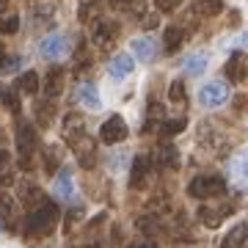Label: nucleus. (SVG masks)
<instances>
[{
	"label": "nucleus",
	"mask_w": 248,
	"mask_h": 248,
	"mask_svg": "<svg viewBox=\"0 0 248 248\" xmlns=\"http://www.w3.org/2000/svg\"><path fill=\"white\" fill-rule=\"evenodd\" d=\"M119 31H122V28H119V22H113V19L97 17L94 22H91V39H94V45H99V47L113 45Z\"/></svg>",
	"instance_id": "nucleus-6"
},
{
	"label": "nucleus",
	"mask_w": 248,
	"mask_h": 248,
	"mask_svg": "<svg viewBox=\"0 0 248 248\" xmlns=\"http://www.w3.org/2000/svg\"><path fill=\"white\" fill-rule=\"evenodd\" d=\"M17 91H19V94H28V97H33L36 91H39V75H36V72H25V75H19Z\"/></svg>",
	"instance_id": "nucleus-23"
},
{
	"label": "nucleus",
	"mask_w": 248,
	"mask_h": 248,
	"mask_svg": "<svg viewBox=\"0 0 248 248\" xmlns=\"http://www.w3.org/2000/svg\"><path fill=\"white\" fill-rule=\"evenodd\" d=\"M155 3H157L160 11H177L182 0H155Z\"/></svg>",
	"instance_id": "nucleus-33"
},
{
	"label": "nucleus",
	"mask_w": 248,
	"mask_h": 248,
	"mask_svg": "<svg viewBox=\"0 0 248 248\" xmlns=\"http://www.w3.org/2000/svg\"><path fill=\"white\" fill-rule=\"evenodd\" d=\"M17 149H19V163L22 169H31V160L39 152V133H36L33 124L22 122L17 127Z\"/></svg>",
	"instance_id": "nucleus-3"
},
{
	"label": "nucleus",
	"mask_w": 248,
	"mask_h": 248,
	"mask_svg": "<svg viewBox=\"0 0 248 248\" xmlns=\"http://www.w3.org/2000/svg\"><path fill=\"white\" fill-rule=\"evenodd\" d=\"M234 207L232 204H202L199 207V221L204 223V226H210V229H215V226H221V221L226 218V215L232 213Z\"/></svg>",
	"instance_id": "nucleus-10"
},
{
	"label": "nucleus",
	"mask_w": 248,
	"mask_h": 248,
	"mask_svg": "<svg viewBox=\"0 0 248 248\" xmlns=\"http://www.w3.org/2000/svg\"><path fill=\"white\" fill-rule=\"evenodd\" d=\"M133 53L141 58V61H155L160 55V47L155 39H146V36H141V39H133Z\"/></svg>",
	"instance_id": "nucleus-19"
},
{
	"label": "nucleus",
	"mask_w": 248,
	"mask_h": 248,
	"mask_svg": "<svg viewBox=\"0 0 248 248\" xmlns=\"http://www.w3.org/2000/svg\"><path fill=\"white\" fill-rule=\"evenodd\" d=\"M55 223H58V204L55 202H42L39 207H33V210L25 215L22 232H25V237H31V240L47 237V234L55 229Z\"/></svg>",
	"instance_id": "nucleus-1"
},
{
	"label": "nucleus",
	"mask_w": 248,
	"mask_h": 248,
	"mask_svg": "<svg viewBox=\"0 0 248 248\" xmlns=\"http://www.w3.org/2000/svg\"><path fill=\"white\" fill-rule=\"evenodd\" d=\"M185 127H187L185 116H179V119H166V122L160 124V133L166 135V138H174V135H179Z\"/></svg>",
	"instance_id": "nucleus-25"
},
{
	"label": "nucleus",
	"mask_w": 248,
	"mask_h": 248,
	"mask_svg": "<svg viewBox=\"0 0 248 248\" xmlns=\"http://www.w3.org/2000/svg\"><path fill=\"white\" fill-rule=\"evenodd\" d=\"M155 163H157L160 169H177L179 166V152L177 146H171V143H163L155 155Z\"/></svg>",
	"instance_id": "nucleus-20"
},
{
	"label": "nucleus",
	"mask_w": 248,
	"mask_h": 248,
	"mask_svg": "<svg viewBox=\"0 0 248 248\" xmlns=\"http://www.w3.org/2000/svg\"><path fill=\"white\" fill-rule=\"evenodd\" d=\"M160 119H163V108L157 105V102H149V110H146V122H143V133H152L155 127L160 124Z\"/></svg>",
	"instance_id": "nucleus-28"
},
{
	"label": "nucleus",
	"mask_w": 248,
	"mask_h": 248,
	"mask_svg": "<svg viewBox=\"0 0 248 248\" xmlns=\"http://www.w3.org/2000/svg\"><path fill=\"white\" fill-rule=\"evenodd\" d=\"M78 102L86 108V110H99V108H102V99H99L97 86H94V83H83L78 89Z\"/></svg>",
	"instance_id": "nucleus-17"
},
{
	"label": "nucleus",
	"mask_w": 248,
	"mask_h": 248,
	"mask_svg": "<svg viewBox=\"0 0 248 248\" xmlns=\"http://www.w3.org/2000/svg\"><path fill=\"white\" fill-rule=\"evenodd\" d=\"M152 163L155 160L149 155H135L133 157V169H130V187H143L146 179H149V171H152Z\"/></svg>",
	"instance_id": "nucleus-11"
},
{
	"label": "nucleus",
	"mask_w": 248,
	"mask_h": 248,
	"mask_svg": "<svg viewBox=\"0 0 248 248\" xmlns=\"http://www.w3.org/2000/svg\"><path fill=\"white\" fill-rule=\"evenodd\" d=\"M17 31H19V17L17 14H3V17H0V33L11 36V33H17Z\"/></svg>",
	"instance_id": "nucleus-30"
},
{
	"label": "nucleus",
	"mask_w": 248,
	"mask_h": 248,
	"mask_svg": "<svg viewBox=\"0 0 248 248\" xmlns=\"http://www.w3.org/2000/svg\"><path fill=\"white\" fill-rule=\"evenodd\" d=\"M221 248H248V223H234L221 240Z\"/></svg>",
	"instance_id": "nucleus-15"
},
{
	"label": "nucleus",
	"mask_w": 248,
	"mask_h": 248,
	"mask_svg": "<svg viewBox=\"0 0 248 248\" xmlns=\"http://www.w3.org/2000/svg\"><path fill=\"white\" fill-rule=\"evenodd\" d=\"M36 116H39V122L47 127V124H50V119H53V99H50L47 105H45V102H39V105H36Z\"/></svg>",
	"instance_id": "nucleus-31"
},
{
	"label": "nucleus",
	"mask_w": 248,
	"mask_h": 248,
	"mask_svg": "<svg viewBox=\"0 0 248 248\" xmlns=\"http://www.w3.org/2000/svg\"><path fill=\"white\" fill-rule=\"evenodd\" d=\"M6 163H9V152H6V149H0V169H3Z\"/></svg>",
	"instance_id": "nucleus-37"
},
{
	"label": "nucleus",
	"mask_w": 248,
	"mask_h": 248,
	"mask_svg": "<svg viewBox=\"0 0 248 248\" xmlns=\"http://www.w3.org/2000/svg\"><path fill=\"white\" fill-rule=\"evenodd\" d=\"M226 99H229V86L221 83V80H213V83H207V86L199 91V102H202L204 108H221Z\"/></svg>",
	"instance_id": "nucleus-7"
},
{
	"label": "nucleus",
	"mask_w": 248,
	"mask_h": 248,
	"mask_svg": "<svg viewBox=\"0 0 248 248\" xmlns=\"http://www.w3.org/2000/svg\"><path fill=\"white\" fill-rule=\"evenodd\" d=\"M223 9V0H196L193 3V14L199 17H215Z\"/></svg>",
	"instance_id": "nucleus-24"
},
{
	"label": "nucleus",
	"mask_w": 248,
	"mask_h": 248,
	"mask_svg": "<svg viewBox=\"0 0 248 248\" xmlns=\"http://www.w3.org/2000/svg\"><path fill=\"white\" fill-rule=\"evenodd\" d=\"M248 75V55L246 53H234L226 61V78L232 80V83H243Z\"/></svg>",
	"instance_id": "nucleus-14"
},
{
	"label": "nucleus",
	"mask_w": 248,
	"mask_h": 248,
	"mask_svg": "<svg viewBox=\"0 0 248 248\" xmlns=\"http://www.w3.org/2000/svg\"><path fill=\"white\" fill-rule=\"evenodd\" d=\"M234 45H237V47H248V31H243V33L234 39Z\"/></svg>",
	"instance_id": "nucleus-35"
},
{
	"label": "nucleus",
	"mask_w": 248,
	"mask_h": 248,
	"mask_svg": "<svg viewBox=\"0 0 248 248\" xmlns=\"http://www.w3.org/2000/svg\"><path fill=\"white\" fill-rule=\"evenodd\" d=\"M182 42H185V28H179V25H171L166 31V36H163L166 53H177L179 47H182Z\"/></svg>",
	"instance_id": "nucleus-21"
},
{
	"label": "nucleus",
	"mask_w": 248,
	"mask_h": 248,
	"mask_svg": "<svg viewBox=\"0 0 248 248\" xmlns=\"http://www.w3.org/2000/svg\"><path fill=\"white\" fill-rule=\"evenodd\" d=\"M0 102L9 108L11 113H19V97L17 89H9V86H0Z\"/></svg>",
	"instance_id": "nucleus-27"
},
{
	"label": "nucleus",
	"mask_w": 248,
	"mask_h": 248,
	"mask_svg": "<svg viewBox=\"0 0 248 248\" xmlns=\"http://www.w3.org/2000/svg\"><path fill=\"white\" fill-rule=\"evenodd\" d=\"M58 169H61L58 146H47L45 149V174H58Z\"/></svg>",
	"instance_id": "nucleus-26"
},
{
	"label": "nucleus",
	"mask_w": 248,
	"mask_h": 248,
	"mask_svg": "<svg viewBox=\"0 0 248 248\" xmlns=\"http://www.w3.org/2000/svg\"><path fill=\"white\" fill-rule=\"evenodd\" d=\"M19 66V55H11V58H6V61H3V66H0V69L3 72H14Z\"/></svg>",
	"instance_id": "nucleus-34"
},
{
	"label": "nucleus",
	"mask_w": 248,
	"mask_h": 248,
	"mask_svg": "<svg viewBox=\"0 0 248 248\" xmlns=\"http://www.w3.org/2000/svg\"><path fill=\"white\" fill-rule=\"evenodd\" d=\"M127 248H157V243H149L146 240V243H133V246H127Z\"/></svg>",
	"instance_id": "nucleus-36"
},
{
	"label": "nucleus",
	"mask_w": 248,
	"mask_h": 248,
	"mask_svg": "<svg viewBox=\"0 0 248 248\" xmlns=\"http://www.w3.org/2000/svg\"><path fill=\"white\" fill-rule=\"evenodd\" d=\"M53 193H55V199H61V202H69V199H72V193H75V185H72V171H69V169H58V177H55Z\"/></svg>",
	"instance_id": "nucleus-16"
},
{
	"label": "nucleus",
	"mask_w": 248,
	"mask_h": 248,
	"mask_svg": "<svg viewBox=\"0 0 248 248\" xmlns=\"http://www.w3.org/2000/svg\"><path fill=\"white\" fill-rule=\"evenodd\" d=\"M207 63H210V55H207V53H193V55H187L185 72H187V75H193V78H199V75H204Z\"/></svg>",
	"instance_id": "nucleus-22"
},
{
	"label": "nucleus",
	"mask_w": 248,
	"mask_h": 248,
	"mask_svg": "<svg viewBox=\"0 0 248 248\" xmlns=\"http://www.w3.org/2000/svg\"><path fill=\"white\" fill-rule=\"evenodd\" d=\"M80 248H99L97 243H89V246H80Z\"/></svg>",
	"instance_id": "nucleus-38"
},
{
	"label": "nucleus",
	"mask_w": 248,
	"mask_h": 248,
	"mask_svg": "<svg viewBox=\"0 0 248 248\" xmlns=\"http://www.w3.org/2000/svg\"><path fill=\"white\" fill-rule=\"evenodd\" d=\"M72 50L69 39L63 33H50L45 36V42L39 45V53H42V58H47V61H61V58H66Z\"/></svg>",
	"instance_id": "nucleus-4"
},
{
	"label": "nucleus",
	"mask_w": 248,
	"mask_h": 248,
	"mask_svg": "<svg viewBox=\"0 0 248 248\" xmlns=\"http://www.w3.org/2000/svg\"><path fill=\"white\" fill-rule=\"evenodd\" d=\"M72 146V152L78 155V160H80V166L83 169H91L94 163H97V146H94V141L89 138V133H80V135H75L72 141H66Z\"/></svg>",
	"instance_id": "nucleus-5"
},
{
	"label": "nucleus",
	"mask_w": 248,
	"mask_h": 248,
	"mask_svg": "<svg viewBox=\"0 0 248 248\" xmlns=\"http://www.w3.org/2000/svg\"><path fill=\"white\" fill-rule=\"evenodd\" d=\"M130 135V130H127V122H124L122 116H110L108 122H102V127H99V138H102V143H122L124 138Z\"/></svg>",
	"instance_id": "nucleus-8"
},
{
	"label": "nucleus",
	"mask_w": 248,
	"mask_h": 248,
	"mask_svg": "<svg viewBox=\"0 0 248 248\" xmlns=\"http://www.w3.org/2000/svg\"><path fill=\"white\" fill-rule=\"evenodd\" d=\"M63 83H66V69H63V66H53V69L45 75V97L55 99L63 91Z\"/></svg>",
	"instance_id": "nucleus-12"
},
{
	"label": "nucleus",
	"mask_w": 248,
	"mask_h": 248,
	"mask_svg": "<svg viewBox=\"0 0 248 248\" xmlns=\"http://www.w3.org/2000/svg\"><path fill=\"white\" fill-rule=\"evenodd\" d=\"M187 193L193 199H218V196L226 193V179L218 177V174H199V177L190 179Z\"/></svg>",
	"instance_id": "nucleus-2"
},
{
	"label": "nucleus",
	"mask_w": 248,
	"mask_h": 248,
	"mask_svg": "<svg viewBox=\"0 0 248 248\" xmlns=\"http://www.w3.org/2000/svg\"><path fill=\"white\" fill-rule=\"evenodd\" d=\"M135 69V61H133V55H127V53H119L110 58V63H108V75L113 80H122L127 78V75H133Z\"/></svg>",
	"instance_id": "nucleus-13"
},
{
	"label": "nucleus",
	"mask_w": 248,
	"mask_h": 248,
	"mask_svg": "<svg viewBox=\"0 0 248 248\" xmlns=\"http://www.w3.org/2000/svg\"><path fill=\"white\" fill-rule=\"evenodd\" d=\"M169 99L174 102V105H185L187 94H185V83H182V80H174V83L169 86Z\"/></svg>",
	"instance_id": "nucleus-29"
},
{
	"label": "nucleus",
	"mask_w": 248,
	"mask_h": 248,
	"mask_svg": "<svg viewBox=\"0 0 248 248\" xmlns=\"http://www.w3.org/2000/svg\"><path fill=\"white\" fill-rule=\"evenodd\" d=\"M232 179L237 187H248V149H243L232 160Z\"/></svg>",
	"instance_id": "nucleus-18"
},
{
	"label": "nucleus",
	"mask_w": 248,
	"mask_h": 248,
	"mask_svg": "<svg viewBox=\"0 0 248 248\" xmlns=\"http://www.w3.org/2000/svg\"><path fill=\"white\" fill-rule=\"evenodd\" d=\"M0 63H3V47H0Z\"/></svg>",
	"instance_id": "nucleus-39"
},
{
	"label": "nucleus",
	"mask_w": 248,
	"mask_h": 248,
	"mask_svg": "<svg viewBox=\"0 0 248 248\" xmlns=\"http://www.w3.org/2000/svg\"><path fill=\"white\" fill-rule=\"evenodd\" d=\"M141 25L146 28V31H155V28L160 25V17H157V14H152V11H146V14H143V19H141Z\"/></svg>",
	"instance_id": "nucleus-32"
},
{
	"label": "nucleus",
	"mask_w": 248,
	"mask_h": 248,
	"mask_svg": "<svg viewBox=\"0 0 248 248\" xmlns=\"http://www.w3.org/2000/svg\"><path fill=\"white\" fill-rule=\"evenodd\" d=\"M0 226H3L6 232H17V229H19V210H17V202H14L9 193L0 196Z\"/></svg>",
	"instance_id": "nucleus-9"
}]
</instances>
